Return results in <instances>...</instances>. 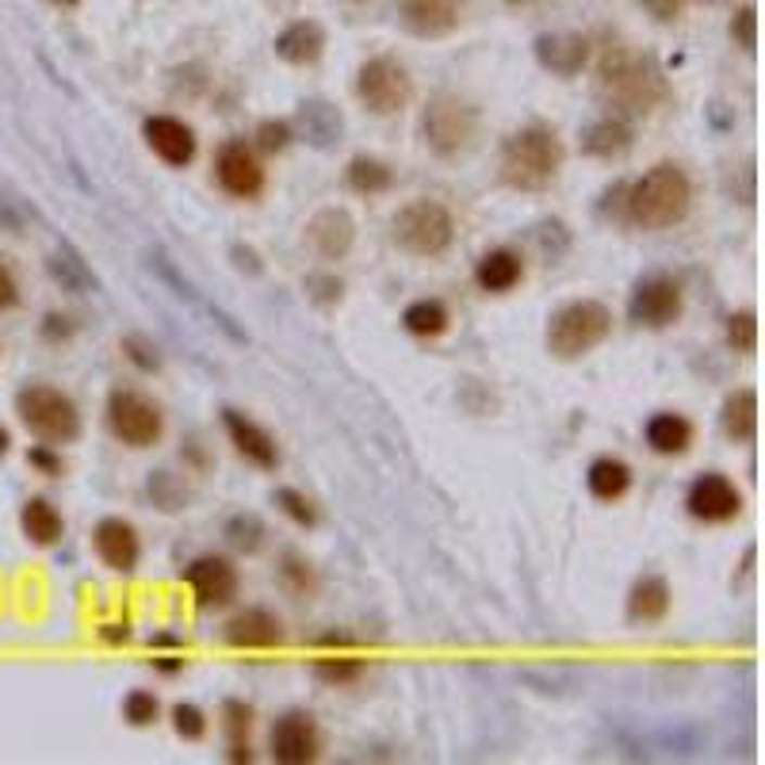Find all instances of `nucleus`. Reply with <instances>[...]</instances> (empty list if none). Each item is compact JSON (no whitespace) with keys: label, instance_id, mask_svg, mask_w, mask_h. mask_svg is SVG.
Here are the masks:
<instances>
[{"label":"nucleus","instance_id":"f257e3e1","mask_svg":"<svg viewBox=\"0 0 765 765\" xmlns=\"http://www.w3.org/2000/svg\"><path fill=\"white\" fill-rule=\"evenodd\" d=\"M597 100L604 104V115L636 123L666 104L670 81L654 54H639L624 42H604L597 58Z\"/></svg>","mask_w":765,"mask_h":765},{"label":"nucleus","instance_id":"f03ea898","mask_svg":"<svg viewBox=\"0 0 765 765\" xmlns=\"http://www.w3.org/2000/svg\"><path fill=\"white\" fill-rule=\"evenodd\" d=\"M693 211V180L677 162H659L624 188V222L662 234L674 230Z\"/></svg>","mask_w":765,"mask_h":765},{"label":"nucleus","instance_id":"7ed1b4c3","mask_svg":"<svg viewBox=\"0 0 765 765\" xmlns=\"http://www.w3.org/2000/svg\"><path fill=\"white\" fill-rule=\"evenodd\" d=\"M566 165V145L556 135V127L528 123L517 127L498 150V180L513 192L540 195L559 180Z\"/></svg>","mask_w":765,"mask_h":765},{"label":"nucleus","instance_id":"20e7f679","mask_svg":"<svg viewBox=\"0 0 765 765\" xmlns=\"http://www.w3.org/2000/svg\"><path fill=\"white\" fill-rule=\"evenodd\" d=\"M479 127H483V112L459 92H436L429 97V104L421 107L418 135L425 142V150L441 162H456L475 145Z\"/></svg>","mask_w":765,"mask_h":765},{"label":"nucleus","instance_id":"39448f33","mask_svg":"<svg viewBox=\"0 0 765 765\" xmlns=\"http://www.w3.org/2000/svg\"><path fill=\"white\" fill-rule=\"evenodd\" d=\"M612 333V310L601 298H571L548 318L544 330V345L556 360L574 364L582 356H589L594 348H601Z\"/></svg>","mask_w":765,"mask_h":765},{"label":"nucleus","instance_id":"423d86ee","mask_svg":"<svg viewBox=\"0 0 765 765\" xmlns=\"http://www.w3.org/2000/svg\"><path fill=\"white\" fill-rule=\"evenodd\" d=\"M391 242L418 260H436L456 245V215L441 200H410L391 218Z\"/></svg>","mask_w":765,"mask_h":765},{"label":"nucleus","instance_id":"0eeeda50","mask_svg":"<svg viewBox=\"0 0 765 765\" xmlns=\"http://www.w3.org/2000/svg\"><path fill=\"white\" fill-rule=\"evenodd\" d=\"M16 413L27 433L39 436L42 444H54V448L58 444H77L85 433L77 403L62 387H50V383H27V387H20Z\"/></svg>","mask_w":765,"mask_h":765},{"label":"nucleus","instance_id":"6e6552de","mask_svg":"<svg viewBox=\"0 0 765 765\" xmlns=\"http://www.w3.org/2000/svg\"><path fill=\"white\" fill-rule=\"evenodd\" d=\"M356 100L368 115L379 119H391V115H403L413 100V77L395 54H371L356 69Z\"/></svg>","mask_w":765,"mask_h":765},{"label":"nucleus","instance_id":"1a4fd4ad","mask_svg":"<svg viewBox=\"0 0 765 765\" xmlns=\"http://www.w3.org/2000/svg\"><path fill=\"white\" fill-rule=\"evenodd\" d=\"M104 421H107V433H112L123 448H135V451L157 448L165 436L162 406L153 403L150 395L130 391V387H115L112 395H107Z\"/></svg>","mask_w":765,"mask_h":765},{"label":"nucleus","instance_id":"9d476101","mask_svg":"<svg viewBox=\"0 0 765 765\" xmlns=\"http://www.w3.org/2000/svg\"><path fill=\"white\" fill-rule=\"evenodd\" d=\"M685 315V291L674 276L666 272H651L643 280H636L628 295V322L639 326V330H674Z\"/></svg>","mask_w":765,"mask_h":765},{"label":"nucleus","instance_id":"9b49d317","mask_svg":"<svg viewBox=\"0 0 765 765\" xmlns=\"http://www.w3.org/2000/svg\"><path fill=\"white\" fill-rule=\"evenodd\" d=\"M215 184L222 188L230 200L253 203L265 195L268 188V173L260 153L253 150L245 138H226L215 150Z\"/></svg>","mask_w":765,"mask_h":765},{"label":"nucleus","instance_id":"f8f14e48","mask_svg":"<svg viewBox=\"0 0 765 765\" xmlns=\"http://www.w3.org/2000/svg\"><path fill=\"white\" fill-rule=\"evenodd\" d=\"M184 582L203 612L230 609V604L238 601V594H242V574H238V566L226 556H215V551L195 556L192 563L184 566Z\"/></svg>","mask_w":765,"mask_h":765},{"label":"nucleus","instance_id":"ddd939ff","mask_svg":"<svg viewBox=\"0 0 765 765\" xmlns=\"http://www.w3.org/2000/svg\"><path fill=\"white\" fill-rule=\"evenodd\" d=\"M268 754L280 765H310L322 757V727L310 712L291 709L268 731Z\"/></svg>","mask_w":765,"mask_h":765},{"label":"nucleus","instance_id":"4468645a","mask_svg":"<svg viewBox=\"0 0 765 765\" xmlns=\"http://www.w3.org/2000/svg\"><path fill=\"white\" fill-rule=\"evenodd\" d=\"M685 513L701 524H731L742 513V490L724 471H704L685 490Z\"/></svg>","mask_w":765,"mask_h":765},{"label":"nucleus","instance_id":"2eb2a0df","mask_svg":"<svg viewBox=\"0 0 765 765\" xmlns=\"http://www.w3.org/2000/svg\"><path fill=\"white\" fill-rule=\"evenodd\" d=\"M532 54H536V65L544 73L559 77V81H574L594 62V42H589V35L578 31H544L532 42Z\"/></svg>","mask_w":765,"mask_h":765},{"label":"nucleus","instance_id":"dca6fc26","mask_svg":"<svg viewBox=\"0 0 765 765\" xmlns=\"http://www.w3.org/2000/svg\"><path fill=\"white\" fill-rule=\"evenodd\" d=\"M142 142L150 145V153L157 162H165L169 169H188L200 153V138L188 127L180 115H145L142 119Z\"/></svg>","mask_w":765,"mask_h":765},{"label":"nucleus","instance_id":"f3484780","mask_svg":"<svg viewBox=\"0 0 765 765\" xmlns=\"http://www.w3.org/2000/svg\"><path fill=\"white\" fill-rule=\"evenodd\" d=\"M218 418H222L226 436H230V444H234V451L245 459V463H253L257 471H276V468H280V444H276V436L268 433V429L260 425L257 418L234 410V406H222V410H218Z\"/></svg>","mask_w":765,"mask_h":765},{"label":"nucleus","instance_id":"a211bd4d","mask_svg":"<svg viewBox=\"0 0 765 765\" xmlns=\"http://www.w3.org/2000/svg\"><path fill=\"white\" fill-rule=\"evenodd\" d=\"M226 647L234 651H276L283 647L288 632H283V621L265 604H250V609H238L222 628Z\"/></svg>","mask_w":765,"mask_h":765},{"label":"nucleus","instance_id":"6ab92c4d","mask_svg":"<svg viewBox=\"0 0 765 765\" xmlns=\"http://www.w3.org/2000/svg\"><path fill=\"white\" fill-rule=\"evenodd\" d=\"M463 0H398V20L421 42L448 39L463 24Z\"/></svg>","mask_w":765,"mask_h":765},{"label":"nucleus","instance_id":"aec40b11","mask_svg":"<svg viewBox=\"0 0 765 765\" xmlns=\"http://www.w3.org/2000/svg\"><path fill=\"white\" fill-rule=\"evenodd\" d=\"M92 548L97 559L115 574H130L142 563V540H138V528L127 517H100L97 528H92Z\"/></svg>","mask_w":765,"mask_h":765},{"label":"nucleus","instance_id":"412c9836","mask_svg":"<svg viewBox=\"0 0 765 765\" xmlns=\"http://www.w3.org/2000/svg\"><path fill=\"white\" fill-rule=\"evenodd\" d=\"M306 245L318 253V260H345L356 245V218L345 207H322L306 218L303 226Z\"/></svg>","mask_w":765,"mask_h":765},{"label":"nucleus","instance_id":"4be33fe9","mask_svg":"<svg viewBox=\"0 0 765 765\" xmlns=\"http://www.w3.org/2000/svg\"><path fill=\"white\" fill-rule=\"evenodd\" d=\"M291 127H295V142H306L310 150H333L345 138V115L330 100H303Z\"/></svg>","mask_w":765,"mask_h":765},{"label":"nucleus","instance_id":"5701e85b","mask_svg":"<svg viewBox=\"0 0 765 765\" xmlns=\"http://www.w3.org/2000/svg\"><path fill=\"white\" fill-rule=\"evenodd\" d=\"M674 609V586H670L662 574H639L632 582L628 597H624V616L636 628H654L662 624Z\"/></svg>","mask_w":765,"mask_h":765},{"label":"nucleus","instance_id":"b1692460","mask_svg":"<svg viewBox=\"0 0 765 765\" xmlns=\"http://www.w3.org/2000/svg\"><path fill=\"white\" fill-rule=\"evenodd\" d=\"M636 145V123L621 119V115H601V119L586 123L578 135L582 157H594V162H616Z\"/></svg>","mask_w":765,"mask_h":765},{"label":"nucleus","instance_id":"393cba45","mask_svg":"<svg viewBox=\"0 0 765 765\" xmlns=\"http://www.w3.org/2000/svg\"><path fill=\"white\" fill-rule=\"evenodd\" d=\"M524 280V253L513 245H494L475 260V288L486 295H509Z\"/></svg>","mask_w":765,"mask_h":765},{"label":"nucleus","instance_id":"a878e982","mask_svg":"<svg viewBox=\"0 0 765 765\" xmlns=\"http://www.w3.org/2000/svg\"><path fill=\"white\" fill-rule=\"evenodd\" d=\"M643 441L654 456H666V459H677L685 451L693 448L697 441V429L693 421L685 418V413H674V410H659L643 421Z\"/></svg>","mask_w":765,"mask_h":765},{"label":"nucleus","instance_id":"bb28decb","mask_svg":"<svg viewBox=\"0 0 765 765\" xmlns=\"http://www.w3.org/2000/svg\"><path fill=\"white\" fill-rule=\"evenodd\" d=\"M276 58L288 65H315L322 62L326 54V31L322 24H315V20H295V24H288L280 35H276L272 42Z\"/></svg>","mask_w":765,"mask_h":765},{"label":"nucleus","instance_id":"cd10ccee","mask_svg":"<svg viewBox=\"0 0 765 765\" xmlns=\"http://www.w3.org/2000/svg\"><path fill=\"white\" fill-rule=\"evenodd\" d=\"M345 188L353 195H364V200L387 195L395 188V169L375 153H353L345 162Z\"/></svg>","mask_w":765,"mask_h":765},{"label":"nucleus","instance_id":"c85d7f7f","mask_svg":"<svg viewBox=\"0 0 765 765\" xmlns=\"http://www.w3.org/2000/svg\"><path fill=\"white\" fill-rule=\"evenodd\" d=\"M719 429L731 444H754L757 441V391L739 387L719 406Z\"/></svg>","mask_w":765,"mask_h":765},{"label":"nucleus","instance_id":"c756f323","mask_svg":"<svg viewBox=\"0 0 765 765\" xmlns=\"http://www.w3.org/2000/svg\"><path fill=\"white\" fill-rule=\"evenodd\" d=\"M276 586L288 597H295V601H315L318 589H322V574H318V566L303 551L288 548L276 559Z\"/></svg>","mask_w":765,"mask_h":765},{"label":"nucleus","instance_id":"7c9ffc66","mask_svg":"<svg viewBox=\"0 0 765 765\" xmlns=\"http://www.w3.org/2000/svg\"><path fill=\"white\" fill-rule=\"evenodd\" d=\"M20 528L35 548H54L65 536V521L50 498H27L24 509H20Z\"/></svg>","mask_w":765,"mask_h":765},{"label":"nucleus","instance_id":"2f4dec72","mask_svg":"<svg viewBox=\"0 0 765 765\" xmlns=\"http://www.w3.org/2000/svg\"><path fill=\"white\" fill-rule=\"evenodd\" d=\"M632 468L621 456H597L586 468V490L594 494L597 501H621L628 498L632 490Z\"/></svg>","mask_w":765,"mask_h":765},{"label":"nucleus","instance_id":"473e14b6","mask_svg":"<svg viewBox=\"0 0 765 765\" xmlns=\"http://www.w3.org/2000/svg\"><path fill=\"white\" fill-rule=\"evenodd\" d=\"M47 272L54 276L58 288L69 291V295H89V291L100 288V280H97V272L89 268V260L73 250V245H62V250L50 253Z\"/></svg>","mask_w":765,"mask_h":765},{"label":"nucleus","instance_id":"72a5a7b5","mask_svg":"<svg viewBox=\"0 0 765 765\" xmlns=\"http://www.w3.org/2000/svg\"><path fill=\"white\" fill-rule=\"evenodd\" d=\"M222 540L230 551H238V556H260L268 544V524L260 513H253V509H238V513H230L222 521Z\"/></svg>","mask_w":765,"mask_h":765},{"label":"nucleus","instance_id":"f704fd0d","mask_svg":"<svg viewBox=\"0 0 765 765\" xmlns=\"http://www.w3.org/2000/svg\"><path fill=\"white\" fill-rule=\"evenodd\" d=\"M451 326V310L444 298H413V303H406L403 310V330L410 333V337H421V341H436L444 337Z\"/></svg>","mask_w":765,"mask_h":765},{"label":"nucleus","instance_id":"c9c22d12","mask_svg":"<svg viewBox=\"0 0 765 765\" xmlns=\"http://www.w3.org/2000/svg\"><path fill=\"white\" fill-rule=\"evenodd\" d=\"M310 674L326 685V689H348L368 674V662L356 659V651H326L322 659L310 662Z\"/></svg>","mask_w":765,"mask_h":765},{"label":"nucleus","instance_id":"e433bc0d","mask_svg":"<svg viewBox=\"0 0 765 765\" xmlns=\"http://www.w3.org/2000/svg\"><path fill=\"white\" fill-rule=\"evenodd\" d=\"M145 498L153 501V509H162V513H180L188 509V486L184 479H177L173 471H150L145 475Z\"/></svg>","mask_w":765,"mask_h":765},{"label":"nucleus","instance_id":"4c0bfd02","mask_svg":"<svg viewBox=\"0 0 765 765\" xmlns=\"http://www.w3.org/2000/svg\"><path fill=\"white\" fill-rule=\"evenodd\" d=\"M272 501H276V509H280V513L288 517L291 524H298V528H306V532H315L318 521H322V513H318L315 501L306 498L303 490H295V486H276Z\"/></svg>","mask_w":765,"mask_h":765},{"label":"nucleus","instance_id":"58836bf2","mask_svg":"<svg viewBox=\"0 0 765 765\" xmlns=\"http://www.w3.org/2000/svg\"><path fill=\"white\" fill-rule=\"evenodd\" d=\"M250 145L257 153H265V157H280V153H288L291 145H295V127H291V119H276V115H268V119L257 123Z\"/></svg>","mask_w":765,"mask_h":765},{"label":"nucleus","instance_id":"ea45409f","mask_svg":"<svg viewBox=\"0 0 765 765\" xmlns=\"http://www.w3.org/2000/svg\"><path fill=\"white\" fill-rule=\"evenodd\" d=\"M303 291L315 306L333 310V306H341V298H345V280H341L337 272H330V268H318V272L303 276Z\"/></svg>","mask_w":765,"mask_h":765},{"label":"nucleus","instance_id":"a19ab883","mask_svg":"<svg viewBox=\"0 0 765 765\" xmlns=\"http://www.w3.org/2000/svg\"><path fill=\"white\" fill-rule=\"evenodd\" d=\"M119 353H123V360L135 371H142V375H157V371L165 368L162 348L153 345L150 337H142V333H127V337L119 341Z\"/></svg>","mask_w":765,"mask_h":765},{"label":"nucleus","instance_id":"79ce46f5","mask_svg":"<svg viewBox=\"0 0 765 765\" xmlns=\"http://www.w3.org/2000/svg\"><path fill=\"white\" fill-rule=\"evenodd\" d=\"M253 704L242 701V697H226L222 704H218V727H222L226 742H238V739H250L253 731Z\"/></svg>","mask_w":765,"mask_h":765},{"label":"nucleus","instance_id":"37998d69","mask_svg":"<svg viewBox=\"0 0 765 765\" xmlns=\"http://www.w3.org/2000/svg\"><path fill=\"white\" fill-rule=\"evenodd\" d=\"M727 348L739 356H754L757 353V315L754 310H735L724 326Z\"/></svg>","mask_w":765,"mask_h":765},{"label":"nucleus","instance_id":"c03bdc74","mask_svg":"<svg viewBox=\"0 0 765 765\" xmlns=\"http://www.w3.org/2000/svg\"><path fill=\"white\" fill-rule=\"evenodd\" d=\"M123 719H127L130 727H153L157 719H162V701H157V693H150V689H130L127 697H123Z\"/></svg>","mask_w":765,"mask_h":765},{"label":"nucleus","instance_id":"a18cd8bd","mask_svg":"<svg viewBox=\"0 0 765 765\" xmlns=\"http://www.w3.org/2000/svg\"><path fill=\"white\" fill-rule=\"evenodd\" d=\"M169 719H173V731H177L184 742H200L203 735H207V727H211L207 712H203L200 704H192V701H177V704H173Z\"/></svg>","mask_w":765,"mask_h":765},{"label":"nucleus","instance_id":"49530a36","mask_svg":"<svg viewBox=\"0 0 765 765\" xmlns=\"http://www.w3.org/2000/svg\"><path fill=\"white\" fill-rule=\"evenodd\" d=\"M731 42L742 54H754L757 50V9L754 4H742L731 16Z\"/></svg>","mask_w":765,"mask_h":765},{"label":"nucleus","instance_id":"de8ad7c7","mask_svg":"<svg viewBox=\"0 0 765 765\" xmlns=\"http://www.w3.org/2000/svg\"><path fill=\"white\" fill-rule=\"evenodd\" d=\"M27 463H31L39 475L47 479H62L65 475V463H62V451L54 448V444H35L31 451H27Z\"/></svg>","mask_w":765,"mask_h":765},{"label":"nucleus","instance_id":"09e8293b","mask_svg":"<svg viewBox=\"0 0 765 765\" xmlns=\"http://www.w3.org/2000/svg\"><path fill=\"white\" fill-rule=\"evenodd\" d=\"M39 333L50 341V345H65V341H73V337H77V322H73L69 315H58V310H50V315L42 318Z\"/></svg>","mask_w":765,"mask_h":765},{"label":"nucleus","instance_id":"8fccbe9b","mask_svg":"<svg viewBox=\"0 0 765 765\" xmlns=\"http://www.w3.org/2000/svg\"><path fill=\"white\" fill-rule=\"evenodd\" d=\"M639 4H643L647 16H651L654 24H662V27L677 24L681 12H685V0H639Z\"/></svg>","mask_w":765,"mask_h":765},{"label":"nucleus","instance_id":"3c124183","mask_svg":"<svg viewBox=\"0 0 765 765\" xmlns=\"http://www.w3.org/2000/svg\"><path fill=\"white\" fill-rule=\"evenodd\" d=\"M230 260H234V268H238V272H245V276H260V272H265V265H260V253L253 250V245H245V242L230 245Z\"/></svg>","mask_w":765,"mask_h":765},{"label":"nucleus","instance_id":"603ef678","mask_svg":"<svg viewBox=\"0 0 765 765\" xmlns=\"http://www.w3.org/2000/svg\"><path fill=\"white\" fill-rule=\"evenodd\" d=\"M318 651H364V639L348 636V632H326L315 639Z\"/></svg>","mask_w":765,"mask_h":765},{"label":"nucleus","instance_id":"864d4df0","mask_svg":"<svg viewBox=\"0 0 765 765\" xmlns=\"http://www.w3.org/2000/svg\"><path fill=\"white\" fill-rule=\"evenodd\" d=\"M20 303V283L12 276V268L0 260V310H12Z\"/></svg>","mask_w":765,"mask_h":765},{"label":"nucleus","instance_id":"5fc2aeb1","mask_svg":"<svg viewBox=\"0 0 765 765\" xmlns=\"http://www.w3.org/2000/svg\"><path fill=\"white\" fill-rule=\"evenodd\" d=\"M100 639H104L107 647H123V643H130V624H127V621L104 624V628H100Z\"/></svg>","mask_w":765,"mask_h":765},{"label":"nucleus","instance_id":"6e6d98bb","mask_svg":"<svg viewBox=\"0 0 765 765\" xmlns=\"http://www.w3.org/2000/svg\"><path fill=\"white\" fill-rule=\"evenodd\" d=\"M150 647L153 651H188V639L184 636H173V632H157V636H150Z\"/></svg>","mask_w":765,"mask_h":765},{"label":"nucleus","instance_id":"4d7b16f0","mask_svg":"<svg viewBox=\"0 0 765 765\" xmlns=\"http://www.w3.org/2000/svg\"><path fill=\"white\" fill-rule=\"evenodd\" d=\"M226 762H234V765H250V762H253V747H250V739H238V742H230V747H226Z\"/></svg>","mask_w":765,"mask_h":765},{"label":"nucleus","instance_id":"13d9d810","mask_svg":"<svg viewBox=\"0 0 765 765\" xmlns=\"http://www.w3.org/2000/svg\"><path fill=\"white\" fill-rule=\"evenodd\" d=\"M153 670H162V674H180L184 670V659H180V651L165 654V659H153Z\"/></svg>","mask_w":765,"mask_h":765},{"label":"nucleus","instance_id":"bf43d9fd","mask_svg":"<svg viewBox=\"0 0 765 765\" xmlns=\"http://www.w3.org/2000/svg\"><path fill=\"white\" fill-rule=\"evenodd\" d=\"M180 456H184L188 463H195V468H200V471L207 468V456H203V451L195 448V441H188V444H184V451H180Z\"/></svg>","mask_w":765,"mask_h":765},{"label":"nucleus","instance_id":"052dcab7","mask_svg":"<svg viewBox=\"0 0 765 765\" xmlns=\"http://www.w3.org/2000/svg\"><path fill=\"white\" fill-rule=\"evenodd\" d=\"M742 574H754V548H747V556H742Z\"/></svg>","mask_w":765,"mask_h":765},{"label":"nucleus","instance_id":"680f3d73","mask_svg":"<svg viewBox=\"0 0 765 765\" xmlns=\"http://www.w3.org/2000/svg\"><path fill=\"white\" fill-rule=\"evenodd\" d=\"M9 433H4V429H0V456H9Z\"/></svg>","mask_w":765,"mask_h":765},{"label":"nucleus","instance_id":"e2e57ef3","mask_svg":"<svg viewBox=\"0 0 765 765\" xmlns=\"http://www.w3.org/2000/svg\"><path fill=\"white\" fill-rule=\"evenodd\" d=\"M54 4H62V9H77L81 0H54Z\"/></svg>","mask_w":765,"mask_h":765},{"label":"nucleus","instance_id":"0e129e2a","mask_svg":"<svg viewBox=\"0 0 765 765\" xmlns=\"http://www.w3.org/2000/svg\"><path fill=\"white\" fill-rule=\"evenodd\" d=\"M506 4H528V0H506Z\"/></svg>","mask_w":765,"mask_h":765},{"label":"nucleus","instance_id":"69168bd1","mask_svg":"<svg viewBox=\"0 0 765 765\" xmlns=\"http://www.w3.org/2000/svg\"><path fill=\"white\" fill-rule=\"evenodd\" d=\"M709 4H719V0H709Z\"/></svg>","mask_w":765,"mask_h":765},{"label":"nucleus","instance_id":"338daca9","mask_svg":"<svg viewBox=\"0 0 765 765\" xmlns=\"http://www.w3.org/2000/svg\"><path fill=\"white\" fill-rule=\"evenodd\" d=\"M356 4H360V0H356Z\"/></svg>","mask_w":765,"mask_h":765}]
</instances>
